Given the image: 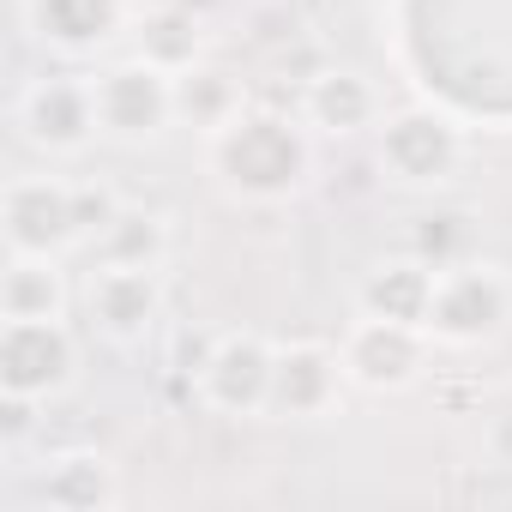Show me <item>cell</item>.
I'll list each match as a JSON object with an SVG mask.
<instances>
[{"label": "cell", "instance_id": "d6986e66", "mask_svg": "<svg viewBox=\"0 0 512 512\" xmlns=\"http://www.w3.org/2000/svg\"><path fill=\"white\" fill-rule=\"evenodd\" d=\"M169 253H175V229L163 211L151 205H121L115 223L91 241V260L97 266H169Z\"/></svg>", "mask_w": 512, "mask_h": 512}, {"label": "cell", "instance_id": "7a4b0ae2", "mask_svg": "<svg viewBox=\"0 0 512 512\" xmlns=\"http://www.w3.org/2000/svg\"><path fill=\"white\" fill-rule=\"evenodd\" d=\"M464 157H470V133L440 103H398L374 127V163L404 193H440V187H452L458 169H464Z\"/></svg>", "mask_w": 512, "mask_h": 512}, {"label": "cell", "instance_id": "e0dca14e", "mask_svg": "<svg viewBox=\"0 0 512 512\" xmlns=\"http://www.w3.org/2000/svg\"><path fill=\"white\" fill-rule=\"evenodd\" d=\"M241 109H247V85H241L229 67L199 61V67L175 73V127H193V133L211 139V133L229 127Z\"/></svg>", "mask_w": 512, "mask_h": 512}, {"label": "cell", "instance_id": "9c48e42d", "mask_svg": "<svg viewBox=\"0 0 512 512\" xmlns=\"http://www.w3.org/2000/svg\"><path fill=\"white\" fill-rule=\"evenodd\" d=\"M79 302L103 344L139 350L157 338V326L169 314V284H163V266H97L85 278Z\"/></svg>", "mask_w": 512, "mask_h": 512}, {"label": "cell", "instance_id": "5bb4252c", "mask_svg": "<svg viewBox=\"0 0 512 512\" xmlns=\"http://www.w3.org/2000/svg\"><path fill=\"white\" fill-rule=\"evenodd\" d=\"M302 121L320 139H362L386 121V97L362 67H320L302 85Z\"/></svg>", "mask_w": 512, "mask_h": 512}, {"label": "cell", "instance_id": "ba28073f", "mask_svg": "<svg viewBox=\"0 0 512 512\" xmlns=\"http://www.w3.org/2000/svg\"><path fill=\"white\" fill-rule=\"evenodd\" d=\"M13 127L31 151L43 157H85L97 139H103V121H97V91L91 79L79 73H49V79H31L13 103Z\"/></svg>", "mask_w": 512, "mask_h": 512}, {"label": "cell", "instance_id": "ac0fdd59", "mask_svg": "<svg viewBox=\"0 0 512 512\" xmlns=\"http://www.w3.org/2000/svg\"><path fill=\"white\" fill-rule=\"evenodd\" d=\"M133 55L157 61L163 73H187L205 61V19L193 7H175V0H163V7H145L133 19Z\"/></svg>", "mask_w": 512, "mask_h": 512}, {"label": "cell", "instance_id": "277c9868", "mask_svg": "<svg viewBox=\"0 0 512 512\" xmlns=\"http://www.w3.org/2000/svg\"><path fill=\"white\" fill-rule=\"evenodd\" d=\"M272 362H278V344L266 332H217L205 344V356L193 362V398L199 410L223 416V422H253L266 416L272 404Z\"/></svg>", "mask_w": 512, "mask_h": 512}, {"label": "cell", "instance_id": "5b68a950", "mask_svg": "<svg viewBox=\"0 0 512 512\" xmlns=\"http://www.w3.org/2000/svg\"><path fill=\"white\" fill-rule=\"evenodd\" d=\"M103 139L121 151H145L175 127V73H163L145 55H121L103 73H91Z\"/></svg>", "mask_w": 512, "mask_h": 512}, {"label": "cell", "instance_id": "9a60e30c", "mask_svg": "<svg viewBox=\"0 0 512 512\" xmlns=\"http://www.w3.org/2000/svg\"><path fill=\"white\" fill-rule=\"evenodd\" d=\"M428 302H434V266L422 260V253H392V260H374L362 272V284H356V314L428 326Z\"/></svg>", "mask_w": 512, "mask_h": 512}, {"label": "cell", "instance_id": "52a82bcc", "mask_svg": "<svg viewBox=\"0 0 512 512\" xmlns=\"http://www.w3.org/2000/svg\"><path fill=\"white\" fill-rule=\"evenodd\" d=\"M338 356H344V374H350L356 392H368V398H398V392L422 386L428 356H434V338H428V326L356 314L350 332L338 338Z\"/></svg>", "mask_w": 512, "mask_h": 512}, {"label": "cell", "instance_id": "6da1fadb", "mask_svg": "<svg viewBox=\"0 0 512 512\" xmlns=\"http://www.w3.org/2000/svg\"><path fill=\"white\" fill-rule=\"evenodd\" d=\"M205 169L235 205H290L314 187V127L284 109L247 103L205 139Z\"/></svg>", "mask_w": 512, "mask_h": 512}, {"label": "cell", "instance_id": "3957f363", "mask_svg": "<svg viewBox=\"0 0 512 512\" xmlns=\"http://www.w3.org/2000/svg\"><path fill=\"white\" fill-rule=\"evenodd\" d=\"M512 326V272L494 260H464L434 272V302H428V338L446 350H482L506 338Z\"/></svg>", "mask_w": 512, "mask_h": 512}, {"label": "cell", "instance_id": "7c38bea8", "mask_svg": "<svg viewBox=\"0 0 512 512\" xmlns=\"http://www.w3.org/2000/svg\"><path fill=\"white\" fill-rule=\"evenodd\" d=\"M19 19L31 31V43L85 61L97 49H109L121 31H133V7L127 0H19Z\"/></svg>", "mask_w": 512, "mask_h": 512}, {"label": "cell", "instance_id": "8992f818", "mask_svg": "<svg viewBox=\"0 0 512 512\" xmlns=\"http://www.w3.org/2000/svg\"><path fill=\"white\" fill-rule=\"evenodd\" d=\"M79 362L67 320H0V398L43 410L79 386Z\"/></svg>", "mask_w": 512, "mask_h": 512}, {"label": "cell", "instance_id": "4fadbf2b", "mask_svg": "<svg viewBox=\"0 0 512 512\" xmlns=\"http://www.w3.org/2000/svg\"><path fill=\"white\" fill-rule=\"evenodd\" d=\"M31 500L49 512H115L121 506V464L97 446H61L43 458Z\"/></svg>", "mask_w": 512, "mask_h": 512}, {"label": "cell", "instance_id": "ffe728a7", "mask_svg": "<svg viewBox=\"0 0 512 512\" xmlns=\"http://www.w3.org/2000/svg\"><path fill=\"white\" fill-rule=\"evenodd\" d=\"M73 205H79V235H85V247L115 223V211L127 205L109 181H73Z\"/></svg>", "mask_w": 512, "mask_h": 512}, {"label": "cell", "instance_id": "30bf717a", "mask_svg": "<svg viewBox=\"0 0 512 512\" xmlns=\"http://www.w3.org/2000/svg\"><path fill=\"white\" fill-rule=\"evenodd\" d=\"M0 235H7V253H43V260H61V253L85 247L73 181L37 175V169L13 175L7 193H0Z\"/></svg>", "mask_w": 512, "mask_h": 512}, {"label": "cell", "instance_id": "2e32d148", "mask_svg": "<svg viewBox=\"0 0 512 512\" xmlns=\"http://www.w3.org/2000/svg\"><path fill=\"white\" fill-rule=\"evenodd\" d=\"M67 278L61 260L43 253H7V272H0V320H67Z\"/></svg>", "mask_w": 512, "mask_h": 512}, {"label": "cell", "instance_id": "8fae6325", "mask_svg": "<svg viewBox=\"0 0 512 512\" xmlns=\"http://www.w3.org/2000/svg\"><path fill=\"white\" fill-rule=\"evenodd\" d=\"M344 356L338 344L326 338H284L278 344V362H272V404L266 416L272 422H320L344 404Z\"/></svg>", "mask_w": 512, "mask_h": 512}]
</instances>
